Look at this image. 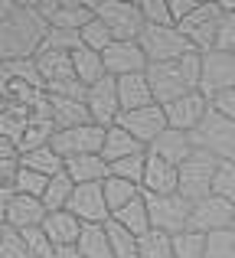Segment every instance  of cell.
<instances>
[{
    "instance_id": "cell-26",
    "label": "cell",
    "mask_w": 235,
    "mask_h": 258,
    "mask_svg": "<svg viewBox=\"0 0 235 258\" xmlns=\"http://www.w3.org/2000/svg\"><path fill=\"white\" fill-rule=\"evenodd\" d=\"M147 147L140 144L134 134H127L121 124L115 127H108V138H105V151H102V157H105V164H118V160H127V157H134V154H144Z\"/></svg>"
},
{
    "instance_id": "cell-42",
    "label": "cell",
    "mask_w": 235,
    "mask_h": 258,
    "mask_svg": "<svg viewBox=\"0 0 235 258\" xmlns=\"http://www.w3.org/2000/svg\"><path fill=\"white\" fill-rule=\"evenodd\" d=\"M140 13H144L147 26H177L170 13V0H140Z\"/></svg>"
},
{
    "instance_id": "cell-13",
    "label": "cell",
    "mask_w": 235,
    "mask_h": 258,
    "mask_svg": "<svg viewBox=\"0 0 235 258\" xmlns=\"http://www.w3.org/2000/svg\"><path fill=\"white\" fill-rule=\"evenodd\" d=\"M85 105H89V114L95 124L102 127H115L121 121V95H118V79L115 76H105L102 82H95L85 95Z\"/></svg>"
},
{
    "instance_id": "cell-22",
    "label": "cell",
    "mask_w": 235,
    "mask_h": 258,
    "mask_svg": "<svg viewBox=\"0 0 235 258\" xmlns=\"http://www.w3.org/2000/svg\"><path fill=\"white\" fill-rule=\"evenodd\" d=\"M43 232L52 239L56 248H75L79 239H82V232H85V222L79 219L75 213H69V209H59V213L46 216Z\"/></svg>"
},
{
    "instance_id": "cell-16",
    "label": "cell",
    "mask_w": 235,
    "mask_h": 258,
    "mask_svg": "<svg viewBox=\"0 0 235 258\" xmlns=\"http://www.w3.org/2000/svg\"><path fill=\"white\" fill-rule=\"evenodd\" d=\"M235 88V52H222L212 49L203 56V82H199V92L206 98H216V95Z\"/></svg>"
},
{
    "instance_id": "cell-43",
    "label": "cell",
    "mask_w": 235,
    "mask_h": 258,
    "mask_svg": "<svg viewBox=\"0 0 235 258\" xmlns=\"http://www.w3.org/2000/svg\"><path fill=\"white\" fill-rule=\"evenodd\" d=\"M23 239H26V245H30V255L33 258H59V248L52 245V239L43 232V226L23 229Z\"/></svg>"
},
{
    "instance_id": "cell-28",
    "label": "cell",
    "mask_w": 235,
    "mask_h": 258,
    "mask_svg": "<svg viewBox=\"0 0 235 258\" xmlns=\"http://www.w3.org/2000/svg\"><path fill=\"white\" fill-rule=\"evenodd\" d=\"M111 219H115L118 226H124L127 232H134L137 239H140V235H147V232L153 229V226H150V209H147V196H144V193H140L134 203H127V206L121 209V213H115Z\"/></svg>"
},
{
    "instance_id": "cell-48",
    "label": "cell",
    "mask_w": 235,
    "mask_h": 258,
    "mask_svg": "<svg viewBox=\"0 0 235 258\" xmlns=\"http://www.w3.org/2000/svg\"><path fill=\"white\" fill-rule=\"evenodd\" d=\"M196 0H170V13H173V20H177V26L183 23V20H190L193 13H196Z\"/></svg>"
},
{
    "instance_id": "cell-17",
    "label": "cell",
    "mask_w": 235,
    "mask_h": 258,
    "mask_svg": "<svg viewBox=\"0 0 235 258\" xmlns=\"http://www.w3.org/2000/svg\"><path fill=\"white\" fill-rule=\"evenodd\" d=\"M69 213H75L85 226H105L111 219L108 200H105V186L102 183H82V186H75Z\"/></svg>"
},
{
    "instance_id": "cell-47",
    "label": "cell",
    "mask_w": 235,
    "mask_h": 258,
    "mask_svg": "<svg viewBox=\"0 0 235 258\" xmlns=\"http://www.w3.org/2000/svg\"><path fill=\"white\" fill-rule=\"evenodd\" d=\"M209 101H212V111H219L222 118L235 121V88H229V92H222V95H216V98H209Z\"/></svg>"
},
{
    "instance_id": "cell-45",
    "label": "cell",
    "mask_w": 235,
    "mask_h": 258,
    "mask_svg": "<svg viewBox=\"0 0 235 258\" xmlns=\"http://www.w3.org/2000/svg\"><path fill=\"white\" fill-rule=\"evenodd\" d=\"M82 46V33H69V30H49L43 49H59V52H75Z\"/></svg>"
},
{
    "instance_id": "cell-50",
    "label": "cell",
    "mask_w": 235,
    "mask_h": 258,
    "mask_svg": "<svg viewBox=\"0 0 235 258\" xmlns=\"http://www.w3.org/2000/svg\"><path fill=\"white\" fill-rule=\"evenodd\" d=\"M222 7H225L229 13H235V0H222Z\"/></svg>"
},
{
    "instance_id": "cell-37",
    "label": "cell",
    "mask_w": 235,
    "mask_h": 258,
    "mask_svg": "<svg viewBox=\"0 0 235 258\" xmlns=\"http://www.w3.org/2000/svg\"><path fill=\"white\" fill-rule=\"evenodd\" d=\"M144 170H147V151L111 164V176H121V180H127V183H137L140 189H144Z\"/></svg>"
},
{
    "instance_id": "cell-7",
    "label": "cell",
    "mask_w": 235,
    "mask_h": 258,
    "mask_svg": "<svg viewBox=\"0 0 235 258\" xmlns=\"http://www.w3.org/2000/svg\"><path fill=\"white\" fill-rule=\"evenodd\" d=\"M193 144L219 160H235V121L222 118L219 111H209L206 121L193 131Z\"/></svg>"
},
{
    "instance_id": "cell-30",
    "label": "cell",
    "mask_w": 235,
    "mask_h": 258,
    "mask_svg": "<svg viewBox=\"0 0 235 258\" xmlns=\"http://www.w3.org/2000/svg\"><path fill=\"white\" fill-rule=\"evenodd\" d=\"M105 186V200H108V209H111V216L121 213V209L127 206V203H134L144 189L137 186V183H127V180H121V176H108V180L102 183Z\"/></svg>"
},
{
    "instance_id": "cell-4",
    "label": "cell",
    "mask_w": 235,
    "mask_h": 258,
    "mask_svg": "<svg viewBox=\"0 0 235 258\" xmlns=\"http://www.w3.org/2000/svg\"><path fill=\"white\" fill-rule=\"evenodd\" d=\"M222 160L212 157L209 151H193V157L180 167V196H186L190 203H199L206 196H212V180L219 173Z\"/></svg>"
},
{
    "instance_id": "cell-49",
    "label": "cell",
    "mask_w": 235,
    "mask_h": 258,
    "mask_svg": "<svg viewBox=\"0 0 235 258\" xmlns=\"http://www.w3.org/2000/svg\"><path fill=\"white\" fill-rule=\"evenodd\" d=\"M59 258H85L79 248H59Z\"/></svg>"
},
{
    "instance_id": "cell-5",
    "label": "cell",
    "mask_w": 235,
    "mask_h": 258,
    "mask_svg": "<svg viewBox=\"0 0 235 258\" xmlns=\"http://www.w3.org/2000/svg\"><path fill=\"white\" fill-rule=\"evenodd\" d=\"M140 46H144L147 59H150V66H160V62H177V59L190 56L193 43L180 33V26H147L144 33H140L137 39Z\"/></svg>"
},
{
    "instance_id": "cell-21",
    "label": "cell",
    "mask_w": 235,
    "mask_h": 258,
    "mask_svg": "<svg viewBox=\"0 0 235 258\" xmlns=\"http://www.w3.org/2000/svg\"><path fill=\"white\" fill-rule=\"evenodd\" d=\"M147 151H150V154H157L160 160H167V164H173V167H183L186 160L193 157L196 144H193V134L177 131V127H167V131L160 134V138L153 141V144L147 147Z\"/></svg>"
},
{
    "instance_id": "cell-35",
    "label": "cell",
    "mask_w": 235,
    "mask_h": 258,
    "mask_svg": "<svg viewBox=\"0 0 235 258\" xmlns=\"http://www.w3.org/2000/svg\"><path fill=\"white\" fill-rule=\"evenodd\" d=\"M140 258H177L173 252V235L150 229L147 235H140Z\"/></svg>"
},
{
    "instance_id": "cell-14",
    "label": "cell",
    "mask_w": 235,
    "mask_h": 258,
    "mask_svg": "<svg viewBox=\"0 0 235 258\" xmlns=\"http://www.w3.org/2000/svg\"><path fill=\"white\" fill-rule=\"evenodd\" d=\"M102 56H105V69H108V76H115V79L137 76V72L150 69V59H147L144 46H140L137 39H115Z\"/></svg>"
},
{
    "instance_id": "cell-25",
    "label": "cell",
    "mask_w": 235,
    "mask_h": 258,
    "mask_svg": "<svg viewBox=\"0 0 235 258\" xmlns=\"http://www.w3.org/2000/svg\"><path fill=\"white\" fill-rule=\"evenodd\" d=\"M49 118L56 121V127H59V131H65V127L89 124V121H92V114H89V105H85V101L49 95Z\"/></svg>"
},
{
    "instance_id": "cell-9",
    "label": "cell",
    "mask_w": 235,
    "mask_h": 258,
    "mask_svg": "<svg viewBox=\"0 0 235 258\" xmlns=\"http://www.w3.org/2000/svg\"><path fill=\"white\" fill-rule=\"evenodd\" d=\"M147 209H150V226L160 229V232H167V235H180V232L190 229L193 203L186 200V196H180V193H173V196H147Z\"/></svg>"
},
{
    "instance_id": "cell-11",
    "label": "cell",
    "mask_w": 235,
    "mask_h": 258,
    "mask_svg": "<svg viewBox=\"0 0 235 258\" xmlns=\"http://www.w3.org/2000/svg\"><path fill=\"white\" fill-rule=\"evenodd\" d=\"M222 13H225L222 4H199L196 13L180 23V33L193 43V49H196L199 56H206V52L216 49V30H219Z\"/></svg>"
},
{
    "instance_id": "cell-41",
    "label": "cell",
    "mask_w": 235,
    "mask_h": 258,
    "mask_svg": "<svg viewBox=\"0 0 235 258\" xmlns=\"http://www.w3.org/2000/svg\"><path fill=\"white\" fill-rule=\"evenodd\" d=\"M49 180H52V176H43V173L26 170V167H23V170L17 173V180H13V189H17V193H23V196H36V200H43Z\"/></svg>"
},
{
    "instance_id": "cell-46",
    "label": "cell",
    "mask_w": 235,
    "mask_h": 258,
    "mask_svg": "<svg viewBox=\"0 0 235 258\" xmlns=\"http://www.w3.org/2000/svg\"><path fill=\"white\" fill-rule=\"evenodd\" d=\"M225 10V7H222ZM216 49L222 52H235V13L225 10L222 20H219V30H216Z\"/></svg>"
},
{
    "instance_id": "cell-10",
    "label": "cell",
    "mask_w": 235,
    "mask_h": 258,
    "mask_svg": "<svg viewBox=\"0 0 235 258\" xmlns=\"http://www.w3.org/2000/svg\"><path fill=\"white\" fill-rule=\"evenodd\" d=\"M36 7L43 13V20L49 23V30L82 33L95 20V7L89 0H36Z\"/></svg>"
},
{
    "instance_id": "cell-6",
    "label": "cell",
    "mask_w": 235,
    "mask_h": 258,
    "mask_svg": "<svg viewBox=\"0 0 235 258\" xmlns=\"http://www.w3.org/2000/svg\"><path fill=\"white\" fill-rule=\"evenodd\" d=\"M95 17L108 23L115 39H140L147 30V20L140 13V4H127V0H95Z\"/></svg>"
},
{
    "instance_id": "cell-34",
    "label": "cell",
    "mask_w": 235,
    "mask_h": 258,
    "mask_svg": "<svg viewBox=\"0 0 235 258\" xmlns=\"http://www.w3.org/2000/svg\"><path fill=\"white\" fill-rule=\"evenodd\" d=\"M0 79H10V82H26V85H36V88H46L43 85V76L36 69V59H10L4 62V72Z\"/></svg>"
},
{
    "instance_id": "cell-12",
    "label": "cell",
    "mask_w": 235,
    "mask_h": 258,
    "mask_svg": "<svg viewBox=\"0 0 235 258\" xmlns=\"http://www.w3.org/2000/svg\"><path fill=\"white\" fill-rule=\"evenodd\" d=\"M0 200H4V206H0V213H4V226H13V229H36L46 222V206L43 200H36V196H23L17 193L13 186H4V193H0Z\"/></svg>"
},
{
    "instance_id": "cell-33",
    "label": "cell",
    "mask_w": 235,
    "mask_h": 258,
    "mask_svg": "<svg viewBox=\"0 0 235 258\" xmlns=\"http://www.w3.org/2000/svg\"><path fill=\"white\" fill-rule=\"evenodd\" d=\"M75 248H79L85 258H115L105 226H85V232H82V239H79Z\"/></svg>"
},
{
    "instance_id": "cell-38",
    "label": "cell",
    "mask_w": 235,
    "mask_h": 258,
    "mask_svg": "<svg viewBox=\"0 0 235 258\" xmlns=\"http://www.w3.org/2000/svg\"><path fill=\"white\" fill-rule=\"evenodd\" d=\"M111 43H115V33H111L108 23H105V20H98V17L82 30V46H89V49H95V52H105Z\"/></svg>"
},
{
    "instance_id": "cell-19",
    "label": "cell",
    "mask_w": 235,
    "mask_h": 258,
    "mask_svg": "<svg viewBox=\"0 0 235 258\" xmlns=\"http://www.w3.org/2000/svg\"><path fill=\"white\" fill-rule=\"evenodd\" d=\"M164 111H167V121H170V127L193 134V131H196V127L206 121V114L212 111V101L206 98L203 92H190V95H183V98L170 101Z\"/></svg>"
},
{
    "instance_id": "cell-23",
    "label": "cell",
    "mask_w": 235,
    "mask_h": 258,
    "mask_svg": "<svg viewBox=\"0 0 235 258\" xmlns=\"http://www.w3.org/2000/svg\"><path fill=\"white\" fill-rule=\"evenodd\" d=\"M118 95H121V111H140V108L157 105L147 72H137V76L118 79Z\"/></svg>"
},
{
    "instance_id": "cell-31",
    "label": "cell",
    "mask_w": 235,
    "mask_h": 258,
    "mask_svg": "<svg viewBox=\"0 0 235 258\" xmlns=\"http://www.w3.org/2000/svg\"><path fill=\"white\" fill-rule=\"evenodd\" d=\"M23 167L26 170H36V173H43V176H59V173H65V160L56 154V147H39V151H30V154H23Z\"/></svg>"
},
{
    "instance_id": "cell-2",
    "label": "cell",
    "mask_w": 235,
    "mask_h": 258,
    "mask_svg": "<svg viewBox=\"0 0 235 258\" xmlns=\"http://www.w3.org/2000/svg\"><path fill=\"white\" fill-rule=\"evenodd\" d=\"M147 79H150L153 98L157 105H170V101L183 98L190 92H199V82H203V56L199 52H190V56L177 59V62H160L147 69Z\"/></svg>"
},
{
    "instance_id": "cell-40",
    "label": "cell",
    "mask_w": 235,
    "mask_h": 258,
    "mask_svg": "<svg viewBox=\"0 0 235 258\" xmlns=\"http://www.w3.org/2000/svg\"><path fill=\"white\" fill-rule=\"evenodd\" d=\"M0 258H33L20 229L4 226V232H0Z\"/></svg>"
},
{
    "instance_id": "cell-29",
    "label": "cell",
    "mask_w": 235,
    "mask_h": 258,
    "mask_svg": "<svg viewBox=\"0 0 235 258\" xmlns=\"http://www.w3.org/2000/svg\"><path fill=\"white\" fill-rule=\"evenodd\" d=\"M72 193H75V180H72L69 173L52 176L49 186H46V193H43V206H46V213H59V209H69Z\"/></svg>"
},
{
    "instance_id": "cell-18",
    "label": "cell",
    "mask_w": 235,
    "mask_h": 258,
    "mask_svg": "<svg viewBox=\"0 0 235 258\" xmlns=\"http://www.w3.org/2000/svg\"><path fill=\"white\" fill-rule=\"evenodd\" d=\"M118 124L124 127L127 134H134L144 147H150L153 141L170 127V121H167L164 105H150V108H140V111H124Z\"/></svg>"
},
{
    "instance_id": "cell-32",
    "label": "cell",
    "mask_w": 235,
    "mask_h": 258,
    "mask_svg": "<svg viewBox=\"0 0 235 258\" xmlns=\"http://www.w3.org/2000/svg\"><path fill=\"white\" fill-rule=\"evenodd\" d=\"M105 232H108V242H111L115 258H140V239L134 232H127V229L118 226L115 219L105 222Z\"/></svg>"
},
{
    "instance_id": "cell-39",
    "label": "cell",
    "mask_w": 235,
    "mask_h": 258,
    "mask_svg": "<svg viewBox=\"0 0 235 258\" xmlns=\"http://www.w3.org/2000/svg\"><path fill=\"white\" fill-rule=\"evenodd\" d=\"M206 258H235V229H219L206 235Z\"/></svg>"
},
{
    "instance_id": "cell-27",
    "label": "cell",
    "mask_w": 235,
    "mask_h": 258,
    "mask_svg": "<svg viewBox=\"0 0 235 258\" xmlns=\"http://www.w3.org/2000/svg\"><path fill=\"white\" fill-rule=\"evenodd\" d=\"M72 66H75V76L79 82L85 88H92L95 82H102L105 76H108V69H105V56L95 49H89V46H79L75 52H72Z\"/></svg>"
},
{
    "instance_id": "cell-8",
    "label": "cell",
    "mask_w": 235,
    "mask_h": 258,
    "mask_svg": "<svg viewBox=\"0 0 235 258\" xmlns=\"http://www.w3.org/2000/svg\"><path fill=\"white\" fill-rule=\"evenodd\" d=\"M105 138H108V127L89 121V124L56 131L52 147H56V154L62 160H69V157H85V154H102L105 151Z\"/></svg>"
},
{
    "instance_id": "cell-36",
    "label": "cell",
    "mask_w": 235,
    "mask_h": 258,
    "mask_svg": "<svg viewBox=\"0 0 235 258\" xmlns=\"http://www.w3.org/2000/svg\"><path fill=\"white\" fill-rule=\"evenodd\" d=\"M173 252H177V258H206V235L196 229L173 235Z\"/></svg>"
},
{
    "instance_id": "cell-24",
    "label": "cell",
    "mask_w": 235,
    "mask_h": 258,
    "mask_svg": "<svg viewBox=\"0 0 235 258\" xmlns=\"http://www.w3.org/2000/svg\"><path fill=\"white\" fill-rule=\"evenodd\" d=\"M65 173L75 180V186H82V183H105L111 176V167L105 164L102 154H85V157L65 160Z\"/></svg>"
},
{
    "instance_id": "cell-3",
    "label": "cell",
    "mask_w": 235,
    "mask_h": 258,
    "mask_svg": "<svg viewBox=\"0 0 235 258\" xmlns=\"http://www.w3.org/2000/svg\"><path fill=\"white\" fill-rule=\"evenodd\" d=\"M36 69L43 76V85L49 95H59V98H79L85 101L89 88L79 82L75 66H72V52H59V49H43L36 56Z\"/></svg>"
},
{
    "instance_id": "cell-15",
    "label": "cell",
    "mask_w": 235,
    "mask_h": 258,
    "mask_svg": "<svg viewBox=\"0 0 235 258\" xmlns=\"http://www.w3.org/2000/svg\"><path fill=\"white\" fill-rule=\"evenodd\" d=\"M190 229L203 235L219 232V229H235V203L222 200V196H206V200L193 203Z\"/></svg>"
},
{
    "instance_id": "cell-44",
    "label": "cell",
    "mask_w": 235,
    "mask_h": 258,
    "mask_svg": "<svg viewBox=\"0 0 235 258\" xmlns=\"http://www.w3.org/2000/svg\"><path fill=\"white\" fill-rule=\"evenodd\" d=\"M212 196H222V200L235 203V160H222L219 173L212 180Z\"/></svg>"
},
{
    "instance_id": "cell-20",
    "label": "cell",
    "mask_w": 235,
    "mask_h": 258,
    "mask_svg": "<svg viewBox=\"0 0 235 258\" xmlns=\"http://www.w3.org/2000/svg\"><path fill=\"white\" fill-rule=\"evenodd\" d=\"M144 193L147 196H173L180 193V167L160 160L147 151V170H144Z\"/></svg>"
},
{
    "instance_id": "cell-1",
    "label": "cell",
    "mask_w": 235,
    "mask_h": 258,
    "mask_svg": "<svg viewBox=\"0 0 235 258\" xmlns=\"http://www.w3.org/2000/svg\"><path fill=\"white\" fill-rule=\"evenodd\" d=\"M49 36V23L43 20L36 0H4L0 4V56L10 59H36Z\"/></svg>"
}]
</instances>
